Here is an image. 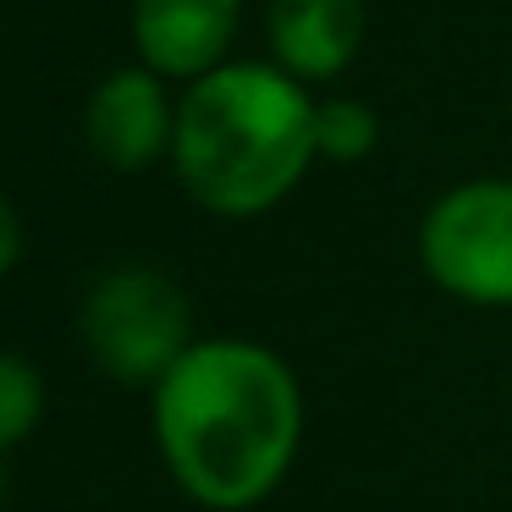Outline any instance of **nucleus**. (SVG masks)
Wrapping results in <instances>:
<instances>
[{
    "instance_id": "423d86ee",
    "label": "nucleus",
    "mask_w": 512,
    "mask_h": 512,
    "mask_svg": "<svg viewBox=\"0 0 512 512\" xmlns=\"http://www.w3.org/2000/svg\"><path fill=\"white\" fill-rule=\"evenodd\" d=\"M243 0H133V39L149 72L193 78L221 67Z\"/></svg>"
},
{
    "instance_id": "9d476101",
    "label": "nucleus",
    "mask_w": 512,
    "mask_h": 512,
    "mask_svg": "<svg viewBox=\"0 0 512 512\" xmlns=\"http://www.w3.org/2000/svg\"><path fill=\"white\" fill-rule=\"evenodd\" d=\"M0 226H6V243H0V270H12L17 254H23V226H17V210H12V204L0 210Z\"/></svg>"
},
{
    "instance_id": "f03ea898",
    "label": "nucleus",
    "mask_w": 512,
    "mask_h": 512,
    "mask_svg": "<svg viewBox=\"0 0 512 512\" xmlns=\"http://www.w3.org/2000/svg\"><path fill=\"white\" fill-rule=\"evenodd\" d=\"M303 83L276 67H215L177 105V177L210 215H259L303 182L314 144Z\"/></svg>"
},
{
    "instance_id": "7ed1b4c3",
    "label": "nucleus",
    "mask_w": 512,
    "mask_h": 512,
    "mask_svg": "<svg viewBox=\"0 0 512 512\" xmlns=\"http://www.w3.org/2000/svg\"><path fill=\"white\" fill-rule=\"evenodd\" d=\"M78 325L89 358L122 386H144V380L160 386L193 347L188 298H182L177 281L149 265H127L94 281Z\"/></svg>"
},
{
    "instance_id": "1a4fd4ad",
    "label": "nucleus",
    "mask_w": 512,
    "mask_h": 512,
    "mask_svg": "<svg viewBox=\"0 0 512 512\" xmlns=\"http://www.w3.org/2000/svg\"><path fill=\"white\" fill-rule=\"evenodd\" d=\"M380 138V122L369 105L358 100H325L320 116H314V144H320L325 160H364Z\"/></svg>"
},
{
    "instance_id": "20e7f679",
    "label": "nucleus",
    "mask_w": 512,
    "mask_h": 512,
    "mask_svg": "<svg viewBox=\"0 0 512 512\" xmlns=\"http://www.w3.org/2000/svg\"><path fill=\"white\" fill-rule=\"evenodd\" d=\"M419 259L441 292L479 309L512 303V182H463L430 204Z\"/></svg>"
},
{
    "instance_id": "6e6552de",
    "label": "nucleus",
    "mask_w": 512,
    "mask_h": 512,
    "mask_svg": "<svg viewBox=\"0 0 512 512\" xmlns=\"http://www.w3.org/2000/svg\"><path fill=\"white\" fill-rule=\"evenodd\" d=\"M45 413V386L23 353L0 358V446H23Z\"/></svg>"
},
{
    "instance_id": "39448f33",
    "label": "nucleus",
    "mask_w": 512,
    "mask_h": 512,
    "mask_svg": "<svg viewBox=\"0 0 512 512\" xmlns=\"http://www.w3.org/2000/svg\"><path fill=\"white\" fill-rule=\"evenodd\" d=\"M94 155L111 171H144L177 144V111L166 100V83L149 67H122L89 94L83 111Z\"/></svg>"
},
{
    "instance_id": "f257e3e1",
    "label": "nucleus",
    "mask_w": 512,
    "mask_h": 512,
    "mask_svg": "<svg viewBox=\"0 0 512 512\" xmlns=\"http://www.w3.org/2000/svg\"><path fill=\"white\" fill-rule=\"evenodd\" d=\"M155 435L193 501L243 512L265 501L298 457V380L254 342H193L155 386Z\"/></svg>"
},
{
    "instance_id": "0eeeda50",
    "label": "nucleus",
    "mask_w": 512,
    "mask_h": 512,
    "mask_svg": "<svg viewBox=\"0 0 512 512\" xmlns=\"http://www.w3.org/2000/svg\"><path fill=\"white\" fill-rule=\"evenodd\" d=\"M364 39V0H270V45L281 72L320 83L353 61Z\"/></svg>"
}]
</instances>
